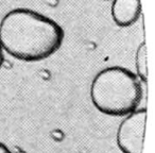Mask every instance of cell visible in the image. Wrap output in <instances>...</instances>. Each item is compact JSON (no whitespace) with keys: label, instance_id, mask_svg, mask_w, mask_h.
Instances as JSON below:
<instances>
[{"label":"cell","instance_id":"obj_1","mask_svg":"<svg viewBox=\"0 0 155 153\" xmlns=\"http://www.w3.org/2000/svg\"><path fill=\"white\" fill-rule=\"evenodd\" d=\"M64 42V30L53 19L30 9H14L0 22L3 51L22 62H39L53 55Z\"/></svg>","mask_w":155,"mask_h":153},{"label":"cell","instance_id":"obj_2","mask_svg":"<svg viewBox=\"0 0 155 153\" xmlns=\"http://www.w3.org/2000/svg\"><path fill=\"white\" fill-rule=\"evenodd\" d=\"M142 85L137 75L120 66L102 69L91 82V98L99 112L108 116H127L142 100Z\"/></svg>","mask_w":155,"mask_h":153},{"label":"cell","instance_id":"obj_3","mask_svg":"<svg viewBox=\"0 0 155 153\" xmlns=\"http://www.w3.org/2000/svg\"><path fill=\"white\" fill-rule=\"evenodd\" d=\"M146 123V108H137L121 121L117 131V145L122 153H142Z\"/></svg>","mask_w":155,"mask_h":153},{"label":"cell","instance_id":"obj_4","mask_svg":"<svg viewBox=\"0 0 155 153\" xmlns=\"http://www.w3.org/2000/svg\"><path fill=\"white\" fill-rule=\"evenodd\" d=\"M112 18L119 27H131L141 16L140 0H114L112 5Z\"/></svg>","mask_w":155,"mask_h":153},{"label":"cell","instance_id":"obj_5","mask_svg":"<svg viewBox=\"0 0 155 153\" xmlns=\"http://www.w3.org/2000/svg\"><path fill=\"white\" fill-rule=\"evenodd\" d=\"M136 70H137L136 75L140 79V81L147 83L148 68H147V47L144 42H142L136 52Z\"/></svg>","mask_w":155,"mask_h":153},{"label":"cell","instance_id":"obj_6","mask_svg":"<svg viewBox=\"0 0 155 153\" xmlns=\"http://www.w3.org/2000/svg\"><path fill=\"white\" fill-rule=\"evenodd\" d=\"M0 153H13V152L8 148L7 145H5L3 142H0Z\"/></svg>","mask_w":155,"mask_h":153},{"label":"cell","instance_id":"obj_7","mask_svg":"<svg viewBox=\"0 0 155 153\" xmlns=\"http://www.w3.org/2000/svg\"><path fill=\"white\" fill-rule=\"evenodd\" d=\"M3 61H5V55H3V49L0 45V68L2 67V64H3Z\"/></svg>","mask_w":155,"mask_h":153}]
</instances>
